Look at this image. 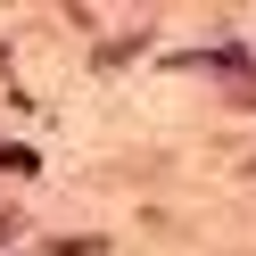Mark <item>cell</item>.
<instances>
[{
  "instance_id": "1",
  "label": "cell",
  "mask_w": 256,
  "mask_h": 256,
  "mask_svg": "<svg viewBox=\"0 0 256 256\" xmlns=\"http://www.w3.org/2000/svg\"><path fill=\"white\" fill-rule=\"evenodd\" d=\"M50 256H108L100 240H66V248H50Z\"/></svg>"
}]
</instances>
